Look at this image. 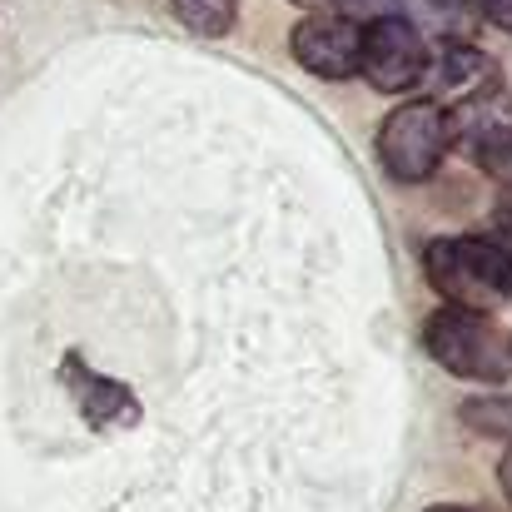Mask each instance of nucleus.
<instances>
[{
    "mask_svg": "<svg viewBox=\"0 0 512 512\" xmlns=\"http://www.w3.org/2000/svg\"><path fill=\"white\" fill-rule=\"evenodd\" d=\"M423 274L448 299V309L488 314L493 304H512V244L443 234L423 244Z\"/></svg>",
    "mask_w": 512,
    "mask_h": 512,
    "instance_id": "nucleus-1",
    "label": "nucleus"
},
{
    "mask_svg": "<svg viewBox=\"0 0 512 512\" xmlns=\"http://www.w3.org/2000/svg\"><path fill=\"white\" fill-rule=\"evenodd\" d=\"M423 353L468 383H508L512 378V334L493 314H473V309H433L418 329Z\"/></svg>",
    "mask_w": 512,
    "mask_h": 512,
    "instance_id": "nucleus-2",
    "label": "nucleus"
},
{
    "mask_svg": "<svg viewBox=\"0 0 512 512\" xmlns=\"http://www.w3.org/2000/svg\"><path fill=\"white\" fill-rule=\"evenodd\" d=\"M453 140H458V120H453L448 105H438V100H403V105L378 125L373 150H378V165H383L388 179H398V184H423V179H433L438 165L448 160Z\"/></svg>",
    "mask_w": 512,
    "mask_h": 512,
    "instance_id": "nucleus-3",
    "label": "nucleus"
},
{
    "mask_svg": "<svg viewBox=\"0 0 512 512\" xmlns=\"http://www.w3.org/2000/svg\"><path fill=\"white\" fill-rule=\"evenodd\" d=\"M428 40L408 15H373L358 30V75L378 95H408L428 75Z\"/></svg>",
    "mask_w": 512,
    "mask_h": 512,
    "instance_id": "nucleus-4",
    "label": "nucleus"
},
{
    "mask_svg": "<svg viewBox=\"0 0 512 512\" xmlns=\"http://www.w3.org/2000/svg\"><path fill=\"white\" fill-rule=\"evenodd\" d=\"M358 30L363 25L343 10H314L289 30V50L309 75L348 80V75H358Z\"/></svg>",
    "mask_w": 512,
    "mask_h": 512,
    "instance_id": "nucleus-5",
    "label": "nucleus"
},
{
    "mask_svg": "<svg viewBox=\"0 0 512 512\" xmlns=\"http://www.w3.org/2000/svg\"><path fill=\"white\" fill-rule=\"evenodd\" d=\"M60 383L70 388V398H75V408H80V418H85L90 428L105 433V428H135V423H140V398H135L125 383H115V378L85 368L80 353H65V358H60Z\"/></svg>",
    "mask_w": 512,
    "mask_h": 512,
    "instance_id": "nucleus-6",
    "label": "nucleus"
},
{
    "mask_svg": "<svg viewBox=\"0 0 512 512\" xmlns=\"http://www.w3.org/2000/svg\"><path fill=\"white\" fill-rule=\"evenodd\" d=\"M423 80H433L443 100H478V95H493L503 85V70H498V60L488 50H478L468 40H448L438 50V60H428Z\"/></svg>",
    "mask_w": 512,
    "mask_h": 512,
    "instance_id": "nucleus-7",
    "label": "nucleus"
},
{
    "mask_svg": "<svg viewBox=\"0 0 512 512\" xmlns=\"http://www.w3.org/2000/svg\"><path fill=\"white\" fill-rule=\"evenodd\" d=\"M174 20L204 40H219L239 25V0H170Z\"/></svg>",
    "mask_w": 512,
    "mask_h": 512,
    "instance_id": "nucleus-8",
    "label": "nucleus"
},
{
    "mask_svg": "<svg viewBox=\"0 0 512 512\" xmlns=\"http://www.w3.org/2000/svg\"><path fill=\"white\" fill-rule=\"evenodd\" d=\"M478 165L512 189V130H483L478 135Z\"/></svg>",
    "mask_w": 512,
    "mask_h": 512,
    "instance_id": "nucleus-9",
    "label": "nucleus"
},
{
    "mask_svg": "<svg viewBox=\"0 0 512 512\" xmlns=\"http://www.w3.org/2000/svg\"><path fill=\"white\" fill-rule=\"evenodd\" d=\"M468 5H473L488 25H498V30H508L512 35V0H468Z\"/></svg>",
    "mask_w": 512,
    "mask_h": 512,
    "instance_id": "nucleus-10",
    "label": "nucleus"
},
{
    "mask_svg": "<svg viewBox=\"0 0 512 512\" xmlns=\"http://www.w3.org/2000/svg\"><path fill=\"white\" fill-rule=\"evenodd\" d=\"M503 488H508V498H512V448H508V458H503Z\"/></svg>",
    "mask_w": 512,
    "mask_h": 512,
    "instance_id": "nucleus-11",
    "label": "nucleus"
},
{
    "mask_svg": "<svg viewBox=\"0 0 512 512\" xmlns=\"http://www.w3.org/2000/svg\"><path fill=\"white\" fill-rule=\"evenodd\" d=\"M423 512H473V508H463V503H438V508H423Z\"/></svg>",
    "mask_w": 512,
    "mask_h": 512,
    "instance_id": "nucleus-12",
    "label": "nucleus"
},
{
    "mask_svg": "<svg viewBox=\"0 0 512 512\" xmlns=\"http://www.w3.org/2000/svg\"><path fill=\"white\" fill-rule=\"evenodd\" d=\"M299 5H339V0H299Z\"/></svg>",
    "mask_w": 512,
    "mask_h": 512,
    "instance_id": "nucleus-13",
    "label": "nucleus"
}]
</instances>
